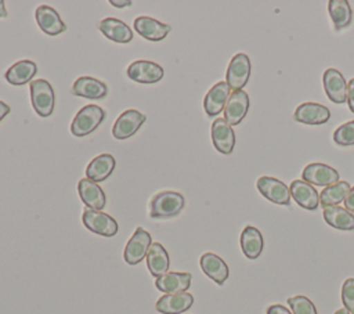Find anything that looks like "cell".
Instances as JSON below:
<instances>
[{
	"label": "cell",
	"instance_id": "cell-1",
	"mask_svg": "<svg viewBox=\"0 0 354 314\" xmlns=\"http://www.w3.org/2000/svg\"><path fill=\"white\" fill-rule=\"evenodd\" d=\"M185 205V199L180 192L162 191L152 196L149 202V216L152 219H171L177 216Z\"/></svg>",
	"mask_w": 354,
	"mask_h": 314
},
{
	"label": "cell",
	"instance_id": "cell-2",
	"mask_svg": "<svg viewBox=\"0 0 354 314\" xmlns=\"http://www.w3.org/2000/svg\"><path fill=\"white\" fill-rule=\"evenodd\" d=\"M105 111L95 105L88 104L84 105L73 118L71 123V133L76 137H83L93 133L104 120Z\"/></svg>",
	"mask_w": 354,
	"mask_h": 314
},
{
	"label": "cell",
	"instance_id": "cell-3",
	"mask_svg": "<svg viewBox=\"0 0 354 314\" xmlns=\"http://www.w3.org/2000/svg\"><path fill=\"white\" fill-rule=\"evenodd\" d=\"M30 101L35 112L41 118H48L54 111V90L44 79L30 82Z\"/></svg>",
	"mask_w": 354,
	"mask_h": 314
},
{
	"label": "cell",
	"instance_id": "cell-4",
	"mask_svg": "<svg viewBox=\"0 0 354 314\" xmlns=\"http://www.w3.org/2000/svg\"><path fill=\"white\" fill-rule=\"evenodd\" d=\"M82 221L87 230L102 237H113L119 230L116 220L100 210L86 209L82 214Z\"/></svg>",
	"mask_w": 354,
	"mask_h": 314
},
{
	"label": "cell",
	"instance_id": "cell-5",
	"mask_svg": "<svg viewBox=\"0 0 354 314\" xmlns=\"http://www.w3.org/2000/svg\"><path fill=\"white\" fill-rule=\"evenodd\" d=\"M151 243H152L151 234L147 232L142 227L136 228L134 234L131 235V238L129 239L124 248V253H123L124 261L130 266L138 264L147 256V252Z\"/></svg>",
	"mask_w": 354,
	"mask_h": 314
},
{
	"label": "cell",
	"instance_id": "cell-6",
	"mask_svg": "<svg viewBox=\"0 0 354 314\" xmlns=\"http://www.w3.org/2000/svg\"><path fill=\"white\" fill-rule=\"evenodd\" d=\"M250 76V59L246 54L239 53L232 57L227 68L225 79L230 89L241 90L249 80Z\"/></svg>",
	"mask_w": 354,
	"mask_h": 314
},
{
	"label": "cell",
	"instance_id": "cell-7",
	"mask_svg": "<svg viewBox=\"0 0 354 314\" xmlns=\"http://www.w3.org/2000/svg\"><path fill=\"white\" fill-rule=\"evenodd\" d=\"M126 73L131 80L142 84L156 83L165 75L163 68L160 65H158L153 61H145V59H138L131 62Z\"/></svg>",
	"mask_w": 354,
	"mask_h": 314
},
{
	"label": "cell",
	"instance_id": "cell-8",
	"mask_svg": "<svg viewBox=\"0 0 354 314\" xmlns=\"http://www.w3.org/2000/svg\"><path fill=\"white\" fill-rule=\"evenodd\" d=\"M257 190L268 201L288 206L290 203V190L281 180L263 176L257 180Z\"/></svg>",
	"mask_w": 354,
	"mask_h": 314
},
{
	"label": "cell",
	"instance_id": "cell-9",
	"mask_svg": "<svg viewBox=\"0 0 354 314\" xmlns=\"http://www.w3.org/2000/svg\"><path fill=\"white\" fill-rule=\"evenodd\" d=\"M145 119V115H142L141 112L136 109H127L113 123L112 136L116 140H126L138 131Z\"/></svg>",
	"mask_w": 354,
	"mask_h": 314
},
{
	"label": "cell",
	"instance_id": "cell-10",
	"mask_svg": "<svg viewBox=\"0 0 354 314\" xmlns=\"http://www.w3.org/2000/svg\"><path fill=\"white\" fill-rule=\"evenodd\" d=\"M303 180L308 184L329 187L339 181V173L336 169L325 165V163H310L304 167Z\"/></svg>",
	"mask_w": 354,
	"mask_h": 314
},
{
	"label": "cell",
	"instance_id": "cell-11",
	"mask_svg": "<svg viewBox=\"0 0 354 314\" xmlns=\"http://www.w3.org/2000/svg\"><path fill=\"white\" fill-rule=\"evenodd\" d=\"M324 89L328 98L335 104H343L347 101V83L343 75L333 68H329L324 72L322 76Z\"/></svg>",
	"mask_w": 354,
	"mask_h": 314
},
{
	"label": "cell",
	"instance_id": "cell-12",
	"mask_svg": "<svg viewBox=\"0 0 354 314\" xmlns=\"http://www.w3.org/2000/svg\"><path fill=\"white\" fill-rule=\"evenodd\" d=\"M249 109V97L243 90H235L230 94L224 107V119L235 126L242 122Z\"/></svg>",
	"mask_w": 354,
	"mask_h": 314
},
{
	"label": "cell",
	"instance_id": "cell-13",
	"mask_svg": "<svg viewBox=\"0 0 354 314\" xmlns=\"http://www.w3.org/2000/svg\"><path fill=\"white\" fill-rule=\"evenodd\" d=\"M212 141L221 154H231L235 145V134L224 118H217L212 124Z\"/></svg>",
	"mask_w": 354,
	"mask_h": 314
},
{
	"label": "cell",
	"instance_id": "cell-14",
	"mask_svg": "<svg viewBox=\"0 0 354 314\" xmlns=\"http://www.w3.org/2000/svg\"><path fill=\"white\" fill-rule=\"evenodd\" d=\"M77 191L82 202L87 206V209L101 212L105 207L106 196L97 183L88 178H82L77 184Z\"/></svg>",
	"mask_w": 354,
	"mask_h": 314
},
{
	"label": "cell",
	"instance_id": "cell-15",
	"mask_svg": "<svg viewBox=\"0 0 354 314\" xmlns=\"http://www.w3.org/2000/svg\"><path fill=\"white\" fill-rule=\"evenodd\" d=\"M230 91L231 89L227 84V82H218L207 91L203 100V108L207 116L213 118L217 116L221 111H224V107L231 94Z\"/></svg>",
	"mask_w": 354,
	"mask_h": 314
},
{
	"label": "cell",
	"instance_id": "cell-16",
	"mask_svg": "<svg viewBox=\"0 0 354 314\" xmlns=\"http://www.w3.org/2000/svg\"><path fill=\"white\" fill-rule=\"evenodd\" d=\"M194 304V296L188 292L167 293L156 302V310L162 314H181Z\"/></svg>",
	"mask_w": 354,
	"mask_h": 314
},
{
	"label": "cell",
	"instance_id": "cell-17",
	"mask_svg": "<svg viewBox=\"0 0 354 314\" xmlns=\"http://www.w3.org/2000/svg\"><path fill=\"white\" fill-rule=\"evenodd\" d=\"M134 29L140 36L149 41H160L163 40L171 28L166 24L159 22L151 17H138L134 19Z\"/></svg>",
	"mask_w": 354,
	"mask_h": 314
},
{
	"label": "cell",
	"instance_id": "cell-18",
	"mask_svg": "<svg viewBox=\"0 0 354 314\" xmlns=\"http://www.w3.org/2000/svg\"><path fill=\"white\" fill-rule=\"evenodd\" d=\"M35 17H36V22H37L39 28L46 35L57 36V35H59V33L66 30V26L62 22L61 17L50 6H40V7H37L36 12H35Z\"/></svg>",
	"mask_w": 354,
	"mask_h": 314
},
{
	"label": "cell",
	"instance_id": "cell-19",
	"mask_svg": "<svg viewBox=\"0 0 354 314\" xmlns=\"http://www.w3.org/2000/svg\"><path fill=\"white\" fill-rule=\"evenodd\" d=\"M289 190H290V196H293V199L299 203V206L308 210H314L318 207L319 194L311 184L306 183L304 180H293L289 185Z\"/></svg>",
	"mask_w": 354,
	"mask_h": 314
},
{
	"label": "cell",
	"instance_id": "cell-20",
	"mask_svg": "<svg viewBox=\"0 0 354 314\" xmlns=\"http://www.w3.org/2000/svg\"><path fill=\"white\" fill-rule=\"evenodd\" d=\"M330 118V111L315 102L300 104L295 111V119L306 124H322L326 123Z\"/></svg>",
	"mask_w": 354,
	"mask_h": 314
},
{
	"label": "cell",
	"instance_id": "cell-21",
	"mask_svg": "<svg viewBox=\"0 0 354 314\" xmlns=\"http://www.w3.org/2000/svg\"><path fill=\"white\" fill-rule=\"evenodd\" d=\"M199 263H201L202 271L218 285H223L230 275V270L225 261L214 253H210V252L203 253L201 256Z\"/></svg>",
	"mask_w": 354,
	"mask_h": 314
},
{
	"label": "cell",
	"instance_id": "cell-22",
	"mask_svg": "<svg viewBox=\"0 0 354 314\" xmlns=\"http://www.w3.org/2000/svg\"><path fill=\"white\" fill-rule=\"evenodd\" d=\"M72 93L79 97L90 98V100H101L106 97L108 87L104 82L90 77V76H82L76 79V82L72 86Z\"/></svg>",
	"mask_w": 354,
	"mask_h": 314
},
{
	"label": "cell",
	"instance_id": "cell-23",
	"mask_svg": "<svg viewBox=\"0 0 354 314\" xmlns=\"http://www.w3.org/2000/svg\"><path fill=\"white\" fill-rule=\"evenodd\" d=\"M192 275L189 273H166L162 277H158L155 281L156 288L163 293H178L185 292L191 285Z\"/></svg>",
	"mask_w": 354,
	"mask_h": 314
},
{
	"label": "cell",
	"instance_id": "cell-24",
	"mask_svg": "<svg viewBox=\"0 0 354 314\" xmlns=\"http://www.w3.org/2000/svg\"><path fill=\"white\" fill-rule=\"evenodd\" d=\"M145 257H147V267H148L151 275L158 278V277H162L163 274L169 273L170 259H169L166 249L159 242L151 243Z\"/></svg>",
	"mask_w": 354,
	"mask_h": 314
},
{
	"label": "cell",
	"instance_id": "cell-25",
	"mask_svg": "<svg viewBox=\"0 0 354 314\" xmlns=\"http://www.w3.org/2000/svg\"><path fill=\"white\" fill-rule=\"evenodd\" d=\"M100 32L115 43H129L133 39V32L123 21L118 18H105L98 24Z\"/></svg>",
	"mask_w": 354,
	"mask_h": 314
},
{
	"label": "cell",
	"instance_id": "cell-26",
	"mask_svg": "<svg viewBox=\"0 0 354 314\" xmlns=\"http://www.w3.org/2000/svg\"><path fill=\"white\" fill-rule=\"evenodd\" d=\"M115 169V158L111 154H101L95 156L86 169V176L94 183L104 181L108 178Z\"/></svg>",
	"mask_w": 354,
	"mask_h": 314
},
{
	"label": "cell",
	"instance_id": "cell-27",
	"mask_svg": "<svg viewBox=\"0 0 354 314\" xmlns=\"http://www.w3.org/2000/svg\"><path fill=\"white\" fill-rule=\"evenodd\" d=\"M241 248L248 259H257L264 248V239L261 232L253 225L245 227L241 234Z\"/></svg>",
	"mask_w": 354,
	"mask_h": 314
},
{
	"label": "cell",
	"instance_id": "cell-28",
	"mask_svg": "<svg viewBox=\"0 0 354 314\" xmlns=\"http://www.w3.org/2000/svg\"><path fill=\"white\" fill-rule=\"evenodd\" d=\"M37 72V65L30 59H22L15 62L7 72L6 80L12 86H22L26 84L33 79Z\"/></svg>",
	"mask_w": 354,
	"mask_h": 314
},
{
	"label": "cell",
	"instance_id": "cell-29",
	"mask_svg": "<svg viewBox=\"0 0 354 314\" xmlns=\"http://www.w3.org/2000/svg\"><path fill=\"white\" fill-rule=\"evenodd\" d=\"M325 221L337 230L350 231L354 230V214L340 206H328L324 207Z\"/></svg>",
	"mask_w": 354,
	"mask_h": 314
},
{
	"label": "cell",
	"instance_id": "cell-30",
	"mask_svg": "<svg viewBox=\"0 0 354 314\" xmlns=\"http://www.w3.org/2000/svg\"><path fill=\"white\" fill-rule=\"evenodd\" d=\"M329 15L336 30L347 28L353 21V10L347 0H329Z\"/></svg>",
	"mask_w": 354,
	"mask_h": 314
},
{
	"label": "cell",
	"instance_id": "cell-31",
	"mask_svg": "<svg viewBox=\"0 0 354 314\" xmlns=\"http://www.w3.org/2000/svg\"><path fill=\"white\" fill-rule=\"evenodd\" d=\"M351 187L347 181H337L336 184H332L321 191L319 194V203L324 207L328 206H336L342 201L346 199L347 194L350 192Z\"/></svg>",
	"mask_w": 354,
	"mask_h": 314
},
{
	"label": "cell",
	"instance_id": "cell-32",
	"mask_svg": "<svg viewBox=\"0 0 354 314\" xmlns=\"http://www.w3.org/2000/svg\"><path fill=\"white\" fill-rule=\"evenodd\" d=\"M288 304L290 306L292 314H318L314 303L308 297L301 295L289 297Z\"/></svg>",
	"mask_w": 354,
	"mask_h": 314
},
{
	"label": "cell",
	"instance_id": "cell-33",
	"mask_svg": "<svg viewBox=\"0 0 354 314\" xmlns=\"http://www.w3.org/2000/svg\"><path fill=\"white\" fill-rule=\"evenodd\" d=\"M333 141L337 145H343V147L353 145L354 144V120L339 126L333 133Z\"/></svg>",
	"mask_w": 354,
	"mask_h": 314
},
{
	"label": "cell",
	"instance_id": "cell-34",
	"mask_svg": "<svg viewBox=\"0 0 354 314\" xmlns=\"http://www.w3.org/2000/svg\"><path fill=\"white\" fill-rule=\"evenodd\" d=\"M342 302L344 308L354 314V278H347L342 286Z\"/></svg>",
	"mask_w": 354,
	"mask_h": 314
},
{
	"label": "cell",
	"instance_id": "cell-35",
	"mask_svg": "<svg viewBox=\"0 0 354 314\" xmlns=\"http://www.w3.org/2000/svg\"><path fill=\"white\" fill-rule=\"evenodd\" d=\"M347 104L350 111L354 113V79H351L347 84Z\"/></svg>",
	"mask_w": 354,
	"mask_h": 314
},
{
	"label": "cell",
	"instance_id": "cell-36",
	"mask_svg": "<svg viewBox=\"0 0 354 314\" xmlns=\"http://www.w3.org/2000/svg\"><path fill=\"white\" fill-rule=\"evenodd\" d=\"M267 314H292V313L282 304H272L267 308Z\"/></svg>",
	"mask_w": 354,
	"mask_h": 314
},
{
	"label": "cell",
	"instance_id": "cell-37",
	"mask_svg": "<svg viewBox=\"0 0 354 314\" xmlns=\"http://www.w3.org/2000/svg\"><path fill=\"white\" fill-rule=\"evenodd\" d=\"M343 202H344V209L354 213V187L350 190V192L347 194V196Z\"/></svg>",
	"mask_w": 354,
	"mask_h": 314
},
{
	"label": "cell",
	"instance_id": "cell-38",
	"mask_svg": "<svg viewBox=\"0 0 354 314\" xmlns=\"http://www.w3.org/2000/svg\"><path fill=\"white\" fill-rule=\"evenodd\" d=\"M109 4L113 6V7H116V8H123V7L131 6V1H130V0H122V1H120V0H111Z\"/></svg>",
	"mask_w": 354,
	"mask_h": 314
},
{
	"label": "cell",
	"instance_id": "cell-39",
	"mask_svg": "<svg viewBox=\"0 0 354 314\" xmlns=\"http://www.w3.org/2000/svg\"><path fill=\"white\" fill-rule=\"evenodd\" d=\"M8 113H10V107H8L6 102L0 101V122H1L3 118H6V115H8Z\"/></svg>",
	"mask_w": 354,
	"mask_h": 314
},
{
	"label": "cell",
	"instance_id": "cell-40",
	"mask_svg": "<svg viewBox=\"0 0 354 314\" xmlns=\"http://www.w3.org/2000/svg\"><path fill=\"white\" fill-rule=\"evenodd\" d=\"M7 17V10L4 7V1L0 0V18H6Z\"/></svg>",
	"mask_w": 354,
	"mask_h": 314
},
{
	"label": "cell",
	"instance_id": "cell-41",
	"mask_svg": "<svg viewBox=\"0 0 354 314\" xmlns=\"http://www.w3.org/2000/svg\"><path fill=\"white\" fill-rule=\"evenodd\" d=\"M335 314H350V313H348L346 308H339Z\"/></svg>",
	"mask_w": 354,
	"mask_h": 314
}]
</instances>
